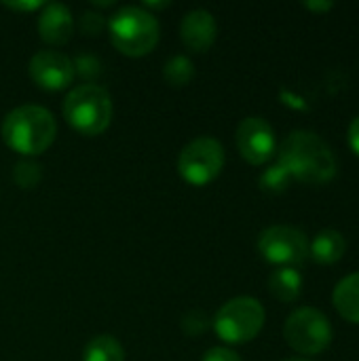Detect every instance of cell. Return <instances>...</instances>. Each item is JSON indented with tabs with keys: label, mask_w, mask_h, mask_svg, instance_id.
<instances>
[{
	"label": "cell",
	"mask_w": 359,
	"mask_h": 361,
	"mask_svg": "<svg viewBox=\"0 0 359 361\" xmlns=\"http://www.w3.org/2000/svg\"><path fill=\"white\" fill-rule=\"evenodd\" d=\"M83 361H125V351L114 336L102 334L87 343Z\"/></svg>",
	"instance_id": "2e32d148"
},
{
	"label": "cell",
	"mask_w": 359,
	"mask_h": 361,
	"mask_svg": "<svg viewBox=\"0 0 359 361\" xmlns=\"http://www.w3.org/2000/svg\"><path fill=\"white\" fill-rule=\"evenodd\" d=\"M38 32L40 38L49 44H66L74 32V19L70 8L59 2L44 4L38 17Z\"/></svg>",
	"instance_id": "7c38bea8"
},
{
	"label": "cell",
	"mask_w": 359,
	"mask_h": 361,
	"mask_svg": "<svg viewBox=\"0 0 359 361\" xmlns=\"http://www.w3.org/2000/svg\"><path fill=\"white\" fill-rule=\"evenodd\" d=\"M271 294L281 302H294L303 292V275L292 267H279L269 277Z\"/></svg>",
	"instance_id": "9a60e30c"
},
{
	"label": "cell",
	"mask_w": 359,
	"mask_h": 361,
	"mask_svg": "<svg viewBox=\"0 0 359 361\" xmlns=\"http://www.w3.org/2000/svg\"><path fill=\"white\" fill-rule=\"evenodd\" d=\"M30 76L47 91H61L74 78V61L57 51H38L30 59Z\"/></svg>",
	"instance_id": "30bf717a"
},
{
	"label": "cell",
	"mask_w": 359,
	"mask_h": 361,
	"mask_svg": "<svg viewBox=\"0 0 359 361\" xmlns=\"http://www.w3.org/2000/svg\"><path fill=\"white\" fill-rule=\"evenodd\" d=\"M108 27L112 44L129 57H142L159 42V21L144 6L118 8L110 17Z\"/></svg>",
	"instance_id": "3957f363"
},
{
	"label": "cell",
	"mask_w": 359,
	"mask_h": 361,
	"mask_svg": "<svg viewBox=\"0 0 359 361\" xmlns=\"http://www.w3.org/2000/svg\"><path fill=\"white\" fill-rule=\"evenodd\" d=\"M4 6H8L13 11H36L44 4L40 0H32V2H4Z\"/></svg>",
	"instance_id": "603a6c76"
},
{
	"label": "cell",
	"mask_w": 359,
	"mask_h": 361,
	"mask_svg": "<svg viewBox=\"0 0 359 361\" xmlns=\"http://www.w3.org/2000/svg\"><path fill=\"white\" fill-rule=\"evenodd\" d=\"M237 148L241 157L252 165L267 163L277 148L273 127L260 116H248L237 127Z\"/></svg>",
	"instance_id": "9c48e42d"
},
{
	"label": "cell",
	"mask_w": 359,
	"mask_h": 361,
	"mask_svg": "<svg viewBox=\"0 0 359 361\" xmlns=\"http://www.w3.org/2000/svg\"><path fill=\"white\" fill-rule=\"evenodd\" d=\"M284 336L296 353L317 355L330 347L334 332L328 317L322 311L313 307H303L288 317L284 326Z\"/></svg>",
	"instance_id": "8992f818"
},
{
	"label": "cell",
	"mask_w": 359,
	"mask_h": 361,
	"mask_svg": "<svg viewBox=\"0 0 359 361\" xmlns=\"http://www.w3.org/2000/svg\"><path fill=\"white\" fill-rule=\"evenodd\" d=\"M332 302L343 319L359 326V273H351L339 281L332 294Z\"/></svg>",
	"instance_id": "5bb4252c"
},
{
	"label": "cell",
	"mask_w": 359,
	"mask_h": 361,
	"mask_svg": "<svg viewBox=\"0 0 359 361\" xmlns=\"http://www.w3.org/2000/svg\"><path fill=\"white\" fill-rule=\"evenodd\" d=\"M347 142L351 146V150L359 157V116H355L349 125V133H347Z\"/></svg>",
	"instance_id": "7402d4cb"
},
{
	"label": "cell",
	"mask_w": 359,
	"mask_h": 361,
	"mask_svg": "<svg viewBox=\"0 0 359 361\" xmlns=\"http://www.w3.org/2000/svg\"><path fill=\"white\" fill-rule=\"evenodd\" d=\"M66 121L83 135H97L112 121V99L104 87L78 85L63 99Z\"/></svg>",
	"instance_id": "277c9868"
},
{
	"label": "cell",
	"mask_w": 359,
	"mask_h": 361,
	"mask_svg": "<svg viewBox=\"0 0 359 361\" xmlns=\"http://www.w3.org/2000/svg\"><path fill=\"white\" fill-rule=\"evenodd\" d=\"M224 167V148L214 137H197L178 159L180 176L193 186H205L214 182Z\"/></svg>",
	"instance_id": "52a82bcc"
},
{
	"label": "cell",
	"mask_w": 359,
	"mask_h": 361,
	"mask_svg": "<svg viewBox=\"0 0 359 361\" xmlns=\"http://www.w3.org/2000/svg\"><path fill=\"white\" fill-rule=\"evenodd\" d=\"M13 178L21 188H34L42 178V167L34 161H21L15 165Z\"/></svg>",
	"instance_id": "d6986e66"
},
{
	"label": "cell",
	"mask_w": 359,
	"mask_h": 361,
	"mask_svg": "<svg viewBox=\"0 0 359 361\" xmlns=\"http://www.w3.org/2000/svg\"><path fill=\"white\" fill-rule=\"evenodd\" d=\"M292 178L290 173L277 163L273 167H269L262 176H260V188L267 190V192H284L288 186H290Z\"/></svg>",
	"instance_id": "ac0fdd59"
},
{
	"label": "cell",
	"mask_w": 359,
	"mask_h": 361,
	"mask_svg": "<svg viewBox=\"0 0 359 361\" xmlns=\"http://www.w3.org/2000/svg\"><path fill=\"white\" fill-rule=\"evenodd\" d=\"M55 133L57 123L53 114L40 106H19L11 110L2 123L4 144L23 157L42 154L53 144Z\"/></svg>",
	"instance_id": "7a4b0ae2"
},
{
	"label": "cell",
	"mask_w": 359,
	"mask_h": 361,
	"mask_svg": "<svg viewBox=\"0 0 359 361\" xmlns=\"http://www.w3.org/2000/svg\"><path fill=\"white\" fill-rule=\"evenodd\" d=\"M165 8V6H169V2H146L144 4V8Z\"/></svg>",
	"instance_id": "d4e9b609"
},
{
	"label": "cell",
	"mask_w": 359,
	"mask_h": 361,
	"mask_svg": "<svg viewBox=\"0 0 359 361\" xmlns=\"http://www.w3.org/2000/svg\"><path fill=\"white\" fill-rule=\"evenodd\" d=\"M264 326V309L252 296H239L222 305L214 317L216 334L229 345H245L254 341Z\"/></svg>",
	"instance_id": "5b68a950"
},
{
	"label": "cell",
	"mask_w": 359,
	"mask_h": 361,
	"mask_svg": "<svg viewBox=\"0 0 359 361\" xmlns=\"http://www.w3.org/2000/svg\"><path fill=\"white\" fill-rule=\"evenodd\" d=\"M347 250V241L343 237V233L334 231V228H326L322 231L313 243H309V256L317 262V264H336Z\"/></svg>",
	"instance_id": "4fadbf2b"
},
{
	"label": "cell",
	"mask_w": 359,
	"mask_h": 361,
	"mask_svg": "<svg viewBox=\"0 0 359 361\" xmlns=\"http://www.w3.org/2000/svg\"><path fill=\"white\" fill-rule=\"evenodd\" d=\"M163 76H165V80H167L169 85H174V87H184V85H188V82L195 78V66H193V61H190L188 57L176 55V57H171V59L165 63Z\"/></svg>",
	"instance_id": "e0dca14e"
},
{
	"label": "cell",
	"mask_w": 359,
	"mask_h": 361,
	"mask_svg": "<svg viewBox=\"0 0 359 361\" xmlns=\"http://www.w3.org/2000/svg\"><path fill=\"white\" fill-rule=\"evenodd\" d=\"M258 252L271 264L294 269L309 258V239L294 226L277 224L260 233Z\"/></svg>",
	"instance_id": "ba28073f"
},
{
	"label": "cell",
	"mask_w": 359,
	"mask_h": 361,
	"mask_svg": "<svg viewBox=\"0 0 359 361\" xmlns=\"http://www.w3.org/2000/svg\"><path fill=\"white\" fill-rule=\"evenodd\" d=\"M284 361H311V360H305V357H290V360H284Z\"/></svg>",
	"instance_id": "484cf974"
},
{
	"label": "cell",
	"mask_w": 359,
	"mask_h": 361,
	"mask_svg": "<svg viewBox=\"0 0 359 361\" xmlns=\"http://www.w3.org/2000/svg\"><path fill=\"white\" fill-rule=\"evenodd\" d=\"M201 361H241V360H239V355H237L235 351H231V349L214 347V349H209V351L203 355V360Z\"/></svg>",
	"instance_id": "44dd1931"
},
{
	"label": "cell",
	"mask_w": 359,
	"mask_h": 361,
	"mask_svg": "<svg viewBox=\"0 0 359 361\" xmlns=\"http://www.w3.org/2000/svg\"><path fill=\"white\" fill-rule=\"evenodd\" d=\"M207 326H209V319H207V315H205L203 311H199V309L188 311V313L184 315V319H182V330H184V334H188V336H199V334H203V332L207 330Z\"/></svg>",
	"instance_id": "ffe728a7"
},
{
	"label": "cell",
	"mask_w": 359,
	"mask_h": 361,
	"mask_svg": "<svg viewBox=\"0 0 359 361\" xmlns=\"http://www.w3.org/2000/svg\"><path fill=\"white\" fill-rule=\"evenodd\" d=\"M279 165L292 180L322 186L336 176V159L330 146L313 131H292L279 148Z\"/></svg>",
	"instance_id": "6da1fadb"
},
{
	"label": "cell",
	"mask_w": 359,
	"mask_h": 361,
	"mask_svg": "<svg viewBox=\"0 0 359 361\" xmlns=\"http://www.w3.org/2000/svg\"><path fill=\"white\" fill-rule=\"evenodd\" d=\"M305 6H307L309 11H315V13H324V11L334 8V4H332V2H307Z\"/></svg>",
	"instance_id": "cb8c5ba5"
},
{
	"label": "cell",
	"mask_w": 359,
	"mask_h": 361,
	"mask_svg": "<svg viewBox=\"0 0 359 361\" xmlns=\"http://www.w3.org/2000/svg\"><path fill=\"white\" fill-rule=\"evenodd\" d=\"M180 34H182V42L190 51L203 53L214 44L216 34H218V25H216V19L209 11L195 8V11L184 15Z\"/></svg>",
	"instance_id": "8fae6325"
}]
</instances>
